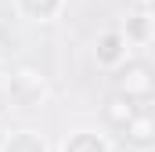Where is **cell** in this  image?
Listing matches in <instances>:
<instances>
[{
    "instance_id": "obj_1",
    "label": "cell",
    "mask_w": 155,
    "mask_h": 152,
    "mask_svg": "<svg viewBox=\"0 0 155 152\" xmlns=\"http://www.w3.org/2000/svg\"><path fill=\"white\" fill-rule=\"evenodd\" d=\"M126 58H130V43H126V36L119 29L97 33V40H94V62L101 69H123Z\"/></svg>"
},
{
    "instance_id": "obj_2",
    "label": "cell",
    "mask_w": 155,
    "mask_h": 152,
    "mask_svg": "<svg viewBox=\"0 0 155 152\" xmlns=\"http://www.w3.org/2000/svg\"><path fill=\"white\" fill-rule=\"evenodd\" d=\"M4 87H7V94H11V102H15V105H36L40 98H43V91H47L43 76H40V73H33V69L7 73Z\"/></svg>"
},
{
    "instance_id": "obj_3",
    "label": "cell",
    "mask_w": 155,
    "mask_h": 152,
    "mask_svg": "<svg viewBox=\"0 0 155 152\" xmlns=\"http://www.w3.org/2000/svg\"><path fill=\"white\" fill-rule=\"evenodd\" d=\"M58 152H112V145H108L105 134L79 127V130H69V134H65V141H61Z\"/></svg>"
},
{
    "instance_id": "obj_4",
    "label": "cell",
    "mask_w": 155,
    "mask_h": 152,
    "mask_svg": "<svg viewBox=\"0 0 155 152\" xmlns=\"http://www.w3.org/2000/svg\"><path fill=\"white\" fill-rule=\"evenodd\" d=\"M130 47H148L152 43V11L148 7H141V11H134V15H126V22H123V29H119Z\"/></svg>"
},
{
    "instance_id": "obj_5",
    "label": "cell",
    "mask_w": 155,
    "mask_h": 152,
    "mask_svg": "<svg viewBox=\"0 0 155 152\" xmlns=\"http://www.w3.org/2000/svg\"><path fill=\"white\" fill-rule=\"evenodd\" d=\"M15 11L25 22H54L65 11V0H15Z\"/></svg>"
},
{
    "instance_id": "obj_6",
    "label": "cell",
    "mask_w": 155,
    "mask_h": 152,
    "mask_svg": "<svg viewBox=\"0 0 155 152\" xmlns=\"http://www.w3.org/2000/svg\"><path fill=\"white\" fill-rule=\"evenodd\" d=\"M0 152H51V145H47V138H43L40 130L22 127V130H11V134L4 138Z\"/></svg>"
},
{
    "instance_id": "obj_7",
    "label": "cell",
    "mask_w": 155,
    "mask_h": 152,
    "mask_svg": "<svg viewBox=\"0 0 155 152\" xmlns=\"http://www.w3.org/2000/svg\"><path fill=\"white\" fill-rule=\"evenodd\" d=\"M123 127H126V141L134 149H152L155 145V123H152L148 112H134Z\"/></svg>"
},
{
    "instance_id": "obj_8",
    "label": "cell",
    "mask_w": 155,
    "mask_h": 152,
    "mask_svg": "<svg viewBox=\"0 0 155 152\" xmlns=\"http://www.w3.org/2000/svg\"><path fill=\"white\" fill-rule=\"evenodd\" d=\"M130 91H141V94H148V69H141V65H134V69H130L126 94H130Z\"/></svg>"
},
{
    "instance_id": "obj_9",
    "label": "cell",
    "mask_w": 155,
    "mask_h": 152,
    "mask_svg": "<svg viewBox=\"0 0 155 152\" xmlns=\"http://www.w3.org/2000/svg\"><path fill=\"white\" fill-rule=\"evenodd\" d=\"M108 116H112V119H119V123H126V119L134 116V109H130V94H126V102H123V98H112V109H108Z\"/></svg>"
},
{
    "instance_id": "obj_10",
    "label": "cell",
    "mask_w": 155,
    "mask_h": 152,
    "mask_svg": "<svg viewBox=\"0 0 155 152\" xmlns=\"http://www.w3.org/2000/svg\"><path fill=\"white\" fill-rule=\"evenodd\" d=\"M4 80H7V69H4V62H0V87H4Z\"/></svg>"
},
{
    "instance_id": "obj_11",
    "label": "cell",
    "mask_w": 155,
    "mask_h": 152,
    "mask_svg": "<svg viewBox=\"0 0 155 152\" xmlns=\"http://www.w3.org/2000/svg\"><path fill=\"white\" fill-rule=\"evenodd\" d=\"M137 4H141V7H148V0H137Z\"/></svg>"
}]
</instances>
